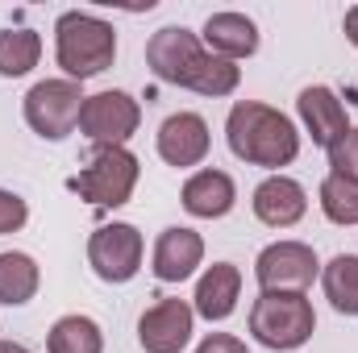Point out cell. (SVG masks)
<instances>
[{"mask_svg": "<svg viewBox=\"0 0 358 353\" xmlns=\"http://www.w3.org/2000/svg\"><path fill=\"white\" fill-rule=\"evenodd\" d=\"M146 63H150L155 80L176 84V88H192L200 96H229L242 80L238 63L208 54L200 46V38L183 25H167L146 42Z\"/></svg>", "mask_w": 358, "mask_h": 353, "instance_id": "6da1fadb", "label": "cell"}, {"mask_svg": "<svg viewBox=\"0 0 358 353\" xmlns=\"http://www.w3.org/2000/svg\"><path fill=\"white\" fill-rule=\"evenodd\" d=\"M225 137H229V150L250 167H287L300 154L296 125L279 108L259 104V100H242L229 108Z\"/></svg>", "mask_w": 358, "mask_h": 353, "instance_id": "7a4b0ae2", "label": "cell"}, {"mask_svg": "<svg viewBox=\"0 0 358 353\" xmlns=\"http://www.w3.org/2000/svg\"><path fill=\"white\" fill-rule=\"evenodd\" d=\"M55 54L71 80H92L113 67L117 33L108 21H100L92 13H63L55 25Z\"/></svg>", "mask_w": 358, "mask_h": 353, "instance_id": "3957f363", "label": "cell"}, {"mask_svg": "<svg viewBox=\"0 0 358 353\" xmlns=\"http://www.w3.org/2000/svg\"><path fill=\"white\" fill-rule=\"evenodd\" d=\"M317 329V312L304 291H263L250 308V333L267 350H300Z\"/></svg>", "mask_w": 358, "mask_h": 353, "instance_id": "277c9868", "label": "cell"}, {"mask_svg": "<svg viewBox=\"0 0 358 353\" xmlns=\"http://www.w3.org/2000/svg\"><path fill=\"white\" fill-rule=\"evenodd\" d=\"M134 187H138V158L125 146L96 150L88 171H80V175L71 179V191H80L96 208H121V204H129Z\"/></svg>", "mask_w": 358, "mask_h": 353, "instance_id": "5b68a950", "label": "cell"}, {"mask_svg": "<svg viewBox=\"0 0 358 353\" xmlns=\"http://www.w3.org/2000/svg\"><path fill=\"white\" fill-rule=\"evenodd\" d=\"M84 91L76 80H42L34 84L25 96V121L38 137L46 142H63L76 125H80V112H84Z\"/></svg>", "mask_w": 358, "mask_h": 353, "instance_id": "8992f818", "label": "cell"}, {"mask_svg": "<svg viewBox=\"0 0 358 353\" xmlns=\"http://www.w3.org/2000/svg\"><path fill=\"white\" fill-rule=\"evenodd\" d=\"M138 121H142V108L129 91H96L84 100V112H80V133L96 142V150L104 146H121L138 133Z\"/></svg>", "mask_w": 358, "mask_h": 353, "instance_id": "52a82bcc", "label": "cell"}, {"mask_svg": "<svg viewBox=\"0 0 358 353\" xmlns=\"http://www.w3.org/2000/svg\"><path fill=\"white\" fill-rule=\"evenodd\" d=\"M88 262L104 283H129L142 266V233L134 225H100L88 241Z\"/></svg>", "mask_w": 358, "mask_h": 353, "instance_id": "ba28073f", "label": "cell"}, {"mask_svg": "<svg viewBox=\"0 0 358 353\" xmlns=\"http://www.w3.org/2000/svg\"><path fill=\"white\" fill-rule=\"evenodd\" d=\"M255 278L263 291H304L317 278V254L304 241H275L259 254Z\"/></svg>", "mask_w": 358, "mask_h": 353, "instance_id": "9c48e42d", "label": "cell"}, {"mask_svg": "<svg viewBox=\"0 0 358 353\" xmlns=\"http://www.w3.org/2000/svg\"><path fill=\"white\" fill-rule=\"evenodd\" d=\"M192 320H196V312L183 299H159L155 308L142 312L138 341L146 353H179L192 337Z\"/></svg>", "mask_w": 358, "mask_h": 353, "instance_id": "30bf717a", "label": "cell"}, {"mask_svg": "<svg viewBox=\"0 0 358 353\" xmlns=\"http://www.w3.org/2000/svg\"><path fill=\"white\" fill-rule=\"evenodd\" d=\"M200 258H204L200 233L183 229V225H171L155 241V266L150 270H155L159 283H183V278H192V270L200 266Z\"/></svg>", "mask_w": 358, "mask_h": 353, "instance_id": "8fae6325", "label": "cell"}, {"mask_svg": "<svg viewBox=\"0 0 358 353\" xmlns=\"http://www.w3.org/2000/svg\"><path fill=\"white\" fill-rule=\"evenodd\" d=\"M159 154L171 167H196L208 154V125L196 112H176L159 129Z\"/></svg>", "mask_w": 358, "mask_h": 353, "instance_id": "7c38bea8", "label": "cell"}, {"mask_svg": "<svg viewBox=\"0 0 358 353\" xmlns=\"http://www.w3.org/2000/svg\"><path fill=\"white\" fill-rule=\"evenodd\" d=\"M304 212H308V195L296 179L271 175L255 187V216L271 229H292Z\"/></svg>", "mask_w": 358, "mask_h": 353, "instance_id": "4fadbf2b", "label": "cell"}, {"mask_svg": "<svg viewBox=\"0 0 358 353\" xmlns=\"http://www.w3.org/2000/svg\"><path fill=\"white\" fill-rule=\"evenodd\" d=\"M238 291H242V270L234 262L208 266L196 283V312L204 320H229L238 308Z\"/></svg>", "mask_w": 358, "mask_h": 353, "instance_id": "5bb4252c", "label": "cell"}, {"mask_svg": "<svg viewBox=\"0 0 358 353\" xmlns=\"http://www.w3.org/2000/svg\"><path fill=\"white\" fill-rule=\"evenodd\" d=\"M296 108H300V121L308 125L313 142L325 146V150L350 129V125H346V108H342V100H338L329 88H304L300 91V100H296Z\"/></svg>", "mask_w": 358, "mask_h": 353, "instance_id": "9a60e30c", "label": "cell"}, {"mask_svg": "<svg viewBox=\"0 0 358 353\" xmlns=\"http://www.w3.org/2000/svg\"><path fill=\"white\" fill-rule=\"evenodd\" d=\"M204 42L213 46L217 59H250L259 50V29L246 13H213L204 21Z\"/></svg>", "mask_w": 358, "mask_h": 353, "instance_id": "2e32d148", "label": "cell"}, {"mask_svg": "<svg viewBox=\"0 0 358 353\" xmlns=\"http://www.w3.org/2000/svg\"><path fill=\"white\" fill-rule=\"evenodd\" d=\"M234 200H238V187L225 171H200V175H192L183 183V208L200 220L225 216L234 208Z\"/></svg>", "mask_w": 358, "mask_h": 353, "instance_id": "e0dca14e", "label": "cell"}, {"mask_svg": "<svg viewBox=\"0 0 358 353\" xmlns=\"http://www.w3.org/2000/svg\"><path fill=\"white\" fill-rule=\"evenodd\" d=\"M46 350L50 353H104L100 324L88 320V316H63V320H55V329L46 337Z\"/></svg>", "mask_w": 358, "mask_h": 353, "instance_id": "ac0fdd59", "label": "cell"}, {"mask_svg": "<svg viewBox=\"0 0 358 353\" xmlns=\"http://www.w3.org/2000/svg\"><path fill=\"white\" fill-rule=\"evenodd\" d=\"M38 291V262L29 254H0V303L21 308Z\"/></svg>", "mask_w": 358, "mask_h": 353, "instance_id": "d6986e66", "label": "cell"}, {"mask_svg": "<svg viewBox=\"0 0 358 353\" xmlns=\"http://www.w3.org/2000/svg\"><path fill=\"white\" fill-rule=\"evenodd\" d=\"M325 299L334 312L358 316V254H338L325 266Z\"/></svg>", "mask_w": 358, "mask_h": 353, "instance_id": "ffe728a7", "label": "cell"}, {"mask_svg": "<svg viewBox=\"0 0 358 353\" xmlns=\"http://www.w3.org/2000/svg\"><path fill=\"white\" fill-rule=\"evenodd\" d=\"M38 54H42V38L34 29H4L0 33V75L4 80L29 75L38 67Z\"/></svg>", "mask_w": 358, "mask_h": 353, "instance_id": "44dd1931", "label": "cell"}, {"mask_svg": "<svg viewBox=\"0 0 358 353\" xmlns=\"http://www.w3.org/2000/svg\"><path fill=\"white\" fill-rule=\"evenodd\" d=\"M321 208L334 225H358V183L329 175L321 183Z\"/></svg>", "mask_w": 358, "mask_h": 353, "instance_id": "7402d4cb", "label": "cell"}, {"mask_svg": "<svg viewBox=\"0 0 358 353\" xmlns=\"http://www.w3.org/2000/svg\"><path fill=\"white\" fill-rule=\"evenodd\" d=\"M329 167H334V175L358 183V129H346V133L329 146Z\"/></svg>", "mask_w": 358, "mask_h": 353, "instance_id": "603a6c76", "label": "cell"}, {"mask_svg": "<svg viewBox=\"0 0 358 353\" xmlns=\"http://www.w3.org/2000/svg\"><path fill=\"white\" fill-rule=\"evenodd\" d=\"M29 220V208L17 191H4L0 187V233H17L21 225Z\"/></svg>", "mask_w": 358, "mask_h": 353, "instance_id": "cb8c5ba5", "label": "cell"}, {"mask_svg": "<svg viewBox=\"0 0 358 353\" xmlns=\"http://www.w3.org/2000/svg\"><path fill=\"white\" fill-rule=\"evenodd\" d=\"M196 353H250V350H246V341H238V337H229V333H213V337L200 341Z\"/></svg>", "mask_w": 358, "mask_h": 353, "instance_id": "d4e9b609", "label": "cell"}, {"mask_svg": "<svg viewBox=\"0 0 358 353\" xmlns=\"http://www.w3.org/2000/svg\"><path fill=\"white\" fill-rule=\"evenodd\" d=\"M346 38H350V42L358 46V4L350 8V13H346Z\"/></svg>", "mask_w": 358, "mask_h": 353, "instance_id": "484cf974", "label": "cell"}, {"mask_svg": "<svg viewBox=\"0 0 358 353\" xmlns=\"http://www.w3.org/2000/svg\"><path fill=\"white\" fill-rule=\"evenodd\" d=\"M0 353H29L25 345H17V341H0Z\"/></svg>", "mask_w": 358, "mask_h": 353, "instance_id": "4316f807", "label": "cell"}]
</instances>
